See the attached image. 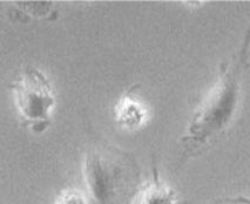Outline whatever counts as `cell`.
Instances as JSON below:
<instances>
[{"instance_id":"6da1fadb","label":"cell","mask_w":250,"mask_h":204,"mask_svg":"<svg viewBox=\"0 0 250 204\" xmlns=\"http://www.w3.org/2000/svg\"><path fill=\"white\" fill-rule=\"evenodd\" d=\"M250 20L237 52L220 66V75L213 88L190 118L181 139L179 164L201 155L216 143L231 127L241 101V84L249 68Z\"/></svg>"},{"instance_id":"7a4b0ae2","label":"cell","mask_w":250,"mask_h":204,"mask_svg":"<svg viewBox=\"0 0 250 204\" xmlns=\"http://www.w3.org/2000/svg\"><path fill=\"white\" fill-rule=\"evenodd\" d=\"M83 175L94 204H129L141 185L134 155L112 144H98L87 151Z\"/></svg>"},{"instance_id":"3957f363","label":"cell","mask_w":250,"mask_h":204,"mask_svg":"<svg viewBox=\"0 0 250 204\" xmlns=\"http://www.w3.org/2000/svg\"><path fill=\"white\" fill-rule=\"evenodd\" d=\"M20 118L34 133H43L52 121L57 102L51 81L36 66H26L10 83Z\"/></svg>"},{"instance_id":"277c9868","label":"cell","mask_w":250,"mask_h":204,"mask_svg":"<svg viewBox=\"0 0 250 204\" xmlns=\"http://www.w3.org/2000/svg\"><path fill=\"white\" fill-rule=\"evenodd\" d=\"M129 204H187L179 200L176 191L160 177L155 157L152 160V180L141 184Z\"/></svg>"},{"instance_id":"5b68a950","label":"cell","mask_w":250,"mask_h":204,"mask_svg":"<svg viewBox=\"0 0 250 204\" xmlns=\"http://www.w3.org/2000/svg\"><path fill=\"white\" fill-rule=\"evenodd\" d=\"M115 116L116 121L122 127L135 129L141 126L142 121L146 118V109L135 99L130 96H124L116 104Z\"/></svg>"},{"instance_id":"8992f818","label":"cell","mask_w":250,"mask_h":204,"mask_svg":"<svg viewBox=\"0 0 250 204\" xmlns=\"http://www.w3.org/2000/svg\"><path fill=\"white\" fill-rule=\"evenodd\" d=\"M54 204H86V197L78 189L68 188L58 194Z\"/></svg>"},{"instance_id":"52a82bcc","label":"cell","mask_w":250,"mask_h":204,"mask_svg":"<svg viewBox=\"0 0 250 204\" xmlns=\"http://www.w3.org/2000/svg\"><path fill=\"white\" fill-rule=\"evenodd\" d=\"M214 204H250V198L246 196L219 198Z\"/></svg>"}]
</instances>
